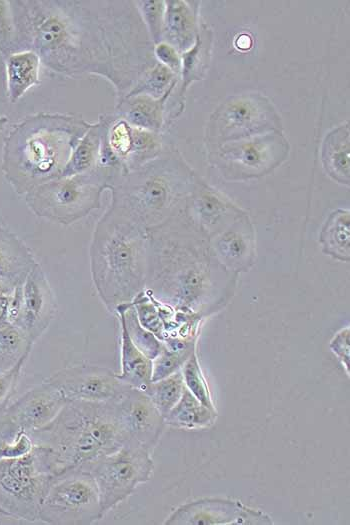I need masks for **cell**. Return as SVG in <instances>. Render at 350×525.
I'll list each match as a JSON object with an SVG mask.
<instances>
[{"label": "cell", "mask_w": 350, "mask_h": 525, "mask_svg": "<svg viewBox=\"0 0 350 525\" xmlns=\"http://www.w3.org/2000/svg\"><path fill=\"white\" fill-rule=\"evenodd\" d=\"M103 518L90 472L75 469L53 476L42 498L39 520L51 525H90Z\"/></svg>", "instance_id": "30bf717a"}, {"label": "cell", "mask_w": 350, "mask_h": 525, "mask_svg": "<svg viewBox=\"0 0 350 525\" xmlns=\"http://www.w3.org/2000/svg\"><path fill=\"white\" fill-rule=\"evenodd\" d=\"M289 155V143L272 131L213 146L209 163L228 181H244L269 174Z\"/></svg>", "instance_id": "9c48e42d"}, {"label": "cell", "mask_w": 350, "mask_h": 525, "mask_svg": "<svg viewBox=\"0 0 350 525\" xmlns=\"http://www.w3.org/2000/svg\"><path fill=\"white\" fill-rule=\"evenodd\" d=\"M212 31L203 26L198 30L195 43L186 52L181 54L182 84L179 96L183 97L189 85L205 77L209 67L212 50Z\"/></svg>", "instance_id": "83f0119b"}, {"label": "cell", "mask_w": 350, "mask_h": 525, "mask_svg": "<svg viewBox=\"0 0 350 525\" xmlns=\"http://www.w3.org/2000/svg\"><path fill=\"white\" fill-rule=\"evenodd\" d=\"M154 57L156 61L169 68L177 76L181 72V55L166 42H160L154 46Z\"/></svg>", "instance_id": "b9f144b4"}, {"label": "cell", "mask_w": 350, "mask_h": 525, "mask_svg": "<svg viewBox=\"0 0 350 525\" xmlns=\"http://www.w3.org/2000/svg\"><path fill=\"white\" fill-rule=\"evenodd\" d=\"M115 314L123 320L134 345L150 360H153L162 349L163 343L139 323L132 303L118 305Z\"/></svg>", "instance_id": "f546056e"}, {"label": "cell", "mask_w": 350, "mask_h": 525, "mask_svg": "<svg viewBox=\"0 0 350 525\" xmlns=\"http://www.w3.org/2000/svg\"><path fill=\"white\" fill-rule=\"evenodd\" d=\"M55 311L53 290L37 262L21 284V310L15 326L21 328L34 344L49 327Z\"/></svg>", "instance_id": "e0dca14e"}, {"label": "cell", "mask_w": 350, "mask_h": 525, "mask_svg": "<svg viewBox=\"0 0 350 525\" xmlns=\"http://www.w3.org/2000/svg\"><path fill=\"white\" fill-rule=\"evenodd\" d=\"M102 142V128L99 121L92 123L79 141L66 164L61 177L90 172L97 168Z\"/></svg>", "instance_id": "f1b7e54d"}, {"label": "cell", "mask_w": 350, "mask_h": 525, "mask_svg": "<svg viewBox=\"0 0 350 525\" xmlns=\"http://www.w3.org/2000/svg\"><path fill=\"white\" fill-rule=\"evenodd\" d=\"M119 418L129 441H134L153 452L164 427V417L149 396L129 387L118 399Z\"/></svg>", "instance_id": "2e32d148"}, {"label": "cell", "mask_w": 350, "mask_h": 525, "mask_svg": "<svg viewBox=\"0 0 350 525\" xmlns=\"http://www.w3.org/2000/svg\"><path fill=\"white\" fill-rule=\"evenodd\" d=\"M350 328H341L330 341V349L342 363L347 376L350 374Z\"/></svg>", "instance_id": "60d3db41"}, {"label": "cell", "mask_w": 350, "mask_h": 525, "mask_svg": "<svg viewBox=\"0 0 350 525\" xmlns=\"http://www.w3.org/2000/svg\"><path fill=\"white\" fill-rule=\"evenodd\" d=\"M280 116L271 101L259 93L228 98L211 115L207 138L212 146L272 131H280Z\"/></svg>", "instance_id": "7c38bea8"}, {"label": "cell", "mask_w": 350, "mask_h": 525, "mask_svg": "<svg viewBox=\"0 0 350 525\" xmlns=\"http://www.w3.org/2000/svg\"><path fill=\"white\" fill-rule=\"evenodd\" d=\"M131 303L139 323L161 342H164L166 332L153 295L147 289H144L136 295Z\"/></svg>", "instance_id": "e575fe53"}, {"label": "cell", "mask_w": 350, "mask_h": 525, "mask_svg": "<svg viewBox=\"0 0 350 525\" xmlns=\"http://www.w3.org/2000/svg\"><path fill=\"white\" fill-rule=\"evenodd\" d=\"M36 263L23 240L0 225V282L16 287L23 283Z\"/></svg>", "instance_id": "44dd1931"}, {"label": "cell", "mask_w": 350, "mask_h": 525, "mask_svg": "<svg viewBox=\"0 0 350 525\" xmlns=\"http://www.w3.org/2000/svg\"><path fill=\"white\" fill-rule=\"evenodd\" d=\"M196 350V343L181 349H170L164 344L152 360V382L163 379L179 370Z\"/></svg>", "instance_id": "8d00e7d4"}, {"label": "cell", "mask_w": 350, "mask_h": 525, "mask_svg": "<svg viewBox=\"0 0 350 525\" xmlns=\"http://www.w3.org/2000/svg\"><path fill=\"white\" fill-rule=\"evenodd\" d=\"M33 447L30 433L19 428L3 411L0 412V460L27 455Z\"/></svg>", "instance_id": "d6a6232c"}, {"label": "cell", "mask_w": 350, "mask_h": 525, "mask_svg": "<svg viewBox=\"0 0 350 525\" xmlns=\"http://www.w3.org/2000/svg\"><path fill=\"white\" fill-rule=\"evenodd\" d=\"M12 6L19 52H35L60 75L103 78L117 100L157 62L135 1L14 0Z\"/></svg>", "instance_id": "6da1fadb"}, {"label": "cell", "mask_w": 350, "mask_h": 525, "mask_svg": "<svg viewBox=\"0 0 350 525\" xmlns=\"http://www.w3.org/2000/svg\"><path fill=\"white\" fill-rule=\"evenodd\" d=\"M118 179L113 172L97 167L36 186L24 195L25 202L37 217L71 225L99 209L103 191L110 190Z\"/></svg>", "instance_id": "52a82bcc"}, {"label": "cell", "mask_w": 350, "mask_h": 525, "mask_svg": "<svg viewBox=\"0 0 350 525\" xmlns=\"http://www.w3.org/2000/svg\"><path fill=\"white\" fill-rule=\"evenodd\" d=\"M217 415L185 387L181 398L164 417V421L165 425L174 428L196 430L213 425Z\"/></svg>", "instance_id": "4316f807"}, {"label": "cell", "mask_w": 350, "mask_h": 525, "mask_svg": "<svg viewBox=\"0 0 350 525\" xmlns=\"http://www.w3.org/2000/svg\"><path fill=\"white\" fill-rule=\"evenodd\" d=\"M45 380L58 388L67 400L113 401L130 387L111 369L90 364L65 367Z\"/></svg>", "instance_id": "4fadbf2b"}, {"label": "cell", "mask_w": 350, "mask_h": 525, "mask_svg": "<svg viewBox=\"0 0 350 525\" xmlns=\"http://www.w3.org/2000/svg\"><path fill=\"white\" fill-rule=\"evenodd\" d=\"M153 469L151 453L134 441L92 462L86 471L96 482L103 517L139 484L149 481Z\"/></svg>", "instance_id": "8fae6325"}, {"label": "cell", "mask_w": 350, "mask_h": 525, "mask_svg": "<svg viewBox=\"0 0 350 525\" xmlns=\"http://www.w3.org/2000/svg\"><path fill=\"white\" fill-rule=\"evenodd\" d=\"M239 41H242V44H240L238 46V48L240 49H248L250 48L251 46V39L249 36L245 35V40H243V35H241L239 38H238Z\"/></svg>", "instance_id": "ee69618b"}, {"label": "cell", "mask_w": 350, "mask_h": 525, "mask_svg": "<svg viewBox=\"0 0 350 525\" xmlns=\"http://www.w3.org/2000/svg\"><path fill=\"white\" fill-rule=\"evenodd\" d=\"M92 123L79 114L38 112L16 122L3 141L2 172L18 195L61 177Z\"/></svg>", "instance_id": "3957f363"}, {"label": "cell", "mask_w": 350, "mask_h": 525, "mask_svg": "<svg viewBox=\"0 0 350 525\" xmlns=\"http://www.w3.org/2000/svg\"><path fill=\"white\" fill-rule=\"evenodd\" d=\"M8 122L9 119L6 116L0 114V133L5 130Z\"/></svg>", "instance_id": "f6af8a7d"}, {"label": "cell", "mask_w": 350, "mask_h": 525, "mask_svg": "<svg viewBox=\"0 0 350 525\" xmlns=\"http://www.w3.org/2000/svg\"><path fill=\"white\" fill-rule=\"evenodd\" d=\"M183 213L210 239L246 211L197 176Z\"/></svg>", "instance_id": "9a60e30c"}, {"label": "cell", "mask_w": 350, "mask_h": 525, "mask_svg": "<svg viewBox=\"0 0 350 525\" xmlns=\"http://www.w3.org/2000/svg\"><path fill=\"white\" fill-rule=\"evenodd\" d=\"M185 388L181 370L150 383L146 390L155 407L165 417L176 405Z\"/></svg>", "instance_id": "836d02e7"}, {"label": "cell", "mask_w": 350, "mask_h": 525, "mask_svg": "<svg viewBox=\"0 0 350 525\" xmlns=\"http://www.w3.org/2000/svg\"><path fill=\"white\" fill-rule=\"evenodd\" d=\"M238 275L216 259L210 239L183 213L147 229V289L158 301L203 319L234 295Z\"/></svg>", "instance_id": "7a4b0ae2"}, {"label": "cell", "mask_w": 350, "mask_h": 525, "mask_svg": "<svg viewBox=\"0 0 350 525\" xmlns=\"http://www.w3.org/2000/svg\"><path fill=\"white\" fill-rule=\"evenodd\" d=\"M33 343L25 332L15 326L0 327V373L11 369L25 355L30 354Z\"/></svg>", "instance_id": "1f68e13d"}, {"label": "cell", "mask_w": 350, "mask_h": 525, "mask_svg": "<svg viewBox=\"0 0 350 525\" xmlns=\"http://www.w3.org/2000/svg\"><path fill=\"white\" fill-rule=\"evenodd\" d=\"M120 325V365L117 374L120 381L128 386L146 392L152 382V360L145 356L132 342L125 324L117 317Z\"/></svg>", "instance_id": "d4e9b609"}, {"label": "cell", "mask_w": 350, "mask_h": 525, "mask_svg": "<svg viewBox=\"0 0 350 525\" xmlns=\"http://www.w3.org/2000/svg\"><path fill=\"white\" fill-rule=\"evenodd\" d=\"M319 243L325 255L333 259L350 261V211L339 208L329 214L324 222Z\"/></svg>", "instance_id": "484cf974"}, {"label": "cell", "mask_w": 350, "mask_h": 525, "mask_svg": "<svg viewBox=\"0 0 350 525\" xmlns=\"http://www.w3.org/2000/svg\"><path fill=\"white\" fill-rule=\"evenodd\" d=\"M19 52V31L12 1L0 0V54L7 56Z\"/></svg>", "instance_id": "74e56055"}, {"label": "cell", "mask_w": 350, "mask_h": 525, "mask_svg": "<svg viewBox=\"0 0 350 525\" xmlns=\"http://www.w3.org/2000/svg\"><path fill=\"white\" fill-rule=\"evenodd\" d=\"M1 523V522H0Z\"/></svg>", "instance_id": "bcb514c9"}, {"label": "cell", "mask_w": 350, "mask_h": 525, "mask_svg": "<svg viewBox=\"0 0 350 525\" xmlns=\"http://www.w3.org/2000/svg\"><path fill=\"white\" fill-rule=\"evenodd\" d=\"M185 387L207 408L217 412L208 383L200 367L196 350L181 368Z\"/></svg>", "instance_id": "d590c367"}, {"label": "cell", "mask_w": 350, "mask_h": 525, "mask_svg": "<svg viewBox=\"0 0 350 525\" xmlns=\"http://www.w3.org/2000/svg\"><path fill=\"white\" fill-rule=\"evenodd\" d=\"M177 79L178 76L169 68L156 62L155 65L144 72L130 92L124 97L147 95L159 99L173 91Z\"/></svg>", "instance_id": "4dcf8cb0"}, {"label": "cell", "mask_w": 350, "mask_h": 525, "mask_svg": "<svg viewBox=\"0 0 350 525\" xmlns=\"http://www.w3.org/2000/svg\"><path fill=\"white\" fill-rule=\"evenodd\" d=\"M166 525H271L272 519L261 510L240 501L204 498L176 508L164 521Z\"/></svg>", "instance_id": "5bb4252c"}, {"label": "cell", "mask_w": 350, "mask_h": 525, "mask_svg": "<svg viewBox=\"0 0 350 525\" xmlns=\"http://www.w3.org/2000/svg\"><path fill=\"white\" fill-rule=\"evenodd\" d=\"M67 401L58 388L44 380L9 404L3 412L19 428L31 434L48 425Z\"/></svg>", "instance_id": "ac0fdd59"}, {"label": "cell", "mask_w": 350, "mask_h": 525, "mask_svg": "<svg viewBox=\"0 0 350 525\" xmlns=\"http://www.w3.org/2000/svg\"><path fill=\"white\" fill-rule=\"evenodd\" d=\"M90 272L106 309L131 302L145 289L147 230L107 209L97 221L89 249Z\"/></svg>", "instance_id": "8992f818"}, {"label": "cell", "mask_w": 350, "mask_h": 525, "mask_svg": "<svg viewBox=\"0 0 350 525\" xmlns=\"http://www.w3.org/2000/svg\"><path fill=\"white\" fill-rule=\"evenodd\" d=\"M321 161L325 172L334 181L350 183V131L346 122L332 129L324 138Z\"/></svg>", "instance_id": "cb8c5ba5"}, {"label": "cell", "mask_w": 350, "mask_h": 525, "mask_svg": "<svg viewBox=\"0 0 350 525\" xmlns=\"http://www.w3.org/2000/svg\"><path fill=\"white\" fill-rule=\"evenodd\" d=\"M172 92L159 99L147 95L117 100L114 113L132 126L160 133L165 124V105Z\"/></svg>", "instance_id": "7402d4cb"}, {"label": "cell", "mask_w": 350, "mask_h": 525, "mask_svg": "<svg viewBox=\"0 0 350 525\" xmlns=\"http://www.w3.org/2000/svg\"><path fill=\"white\" fill-rule=\"evenodd\" d=\"M153 45L163 41L165 1H135Z\"/></svg>", "instance_id": "f35d334b"}, {"label": "cell", "mask_w": 350, "mask_h": 525, "mask_svg": "<svg viewBox=\"0 0 350 525\" xmlns=\"http://www.w3.org/2000/svg\"><path fill=\"white\" fill-rule=\"evenodd\" d=\"M210 245L218 262L228 271H249L255 264L257 247L255 228L247 212L211 237Z\"/></svg>", "instance_id": "d6986e66"}, {"label": "cell", "mask_w": 350, "mask_h": 525, "mask_svg": "<svg viewBox=\"0 0 350 525\" xmlns=\"http://www.w3.org/2000/svg\"><path fill=\"white\" fill-rule=\"evenodd\" d=\"M30 354L25 355L16 365L11 369L0 373V412H2L9 404L14 395L21 377L22 369Z\"/></svg>", "instance_id": "ab89813d"}, {"label": "cell", "mask_w": 350, "mask_h": 525, "mask_svg": "<svg viewBox=\"0 0 350 525\" xmlns=\"http://www.w3.org/2000/svg\"><path fill=\"white\" fill-rule=\"evenodd\" d=\"M196 178L179 151H163L112 185L107 209L150 229L182 212Z\"/></svg>", "instance_id": "5b68a950"}, {"label": "cell", "mask_w": 350, "mask_h": 525, "mask_svg": "<svg viewBox=\"0 0 350 525\" xmlns=\"http://www.w3.org/2000/svg\"><path fill=\"white\" fill-rule=\"evenodd\" d=\"M14 288L15 287H12V286H9L7 284L0 282V298L6 295L12 294L14 291Z\"/></svg>", "instance_id": "7bdbcfd3"}, {"label": "cell", "mask_w": 350, "mask_h": 525, "mask_svg": "<svg viewBox=\"0 0 350 525\" xmlns=\"http://www.w3.org/2000/svg\"><path fill=\"white\" fill-rule=\"evenodd\" d=\"M39 56L25 50L5 58L6 95L11 103L19 101L30 89L40 84Z\"/></svg>", "instance_id": "603a6c76"}, {"label": "cell", "mask_w": 350, "mask_h": 525, "mask_svg": "<svg viewBox=\"0 0 350 525\" xmlns=\"http://www.w3.org/2000/svg\"><path fill=\"white\" fill-rule=\"evenodd\" d=\"M197 1H165L163 42L170 44L181 55L195 43L198 34Z\"/></svg>", "instance_id": "ffe728a7"}, {"label": "cell", "mask_w": 350, "mask_h": 525, "mask_svg": "<svg viewBox=\"0 0 350 525\" xmlns=\"http://www.w3.org/2000/svg\"><path fill=\"white\" fill-rule=\"evenodd\" d=\"M42 447L52 476L86 468L128 440L117 399L106 402L68 400L45 427L30 434Z\"/></svg>", "instance_id": "277c9868"}, {"label": "cell", "mask_w": 350, "mask_h": 525, "mask_svg": "<svg viewBox=\"0 0 350 525\" xmlns=\"http://www.w3.org/2000/svg\"><path fill=\"white\" fill-rule=\"evenodd\" d=\"M51 475L40 448L0 460V516L35 522Z\"/></svg>", "instance_id": "ba28073f"}]
</instances>
